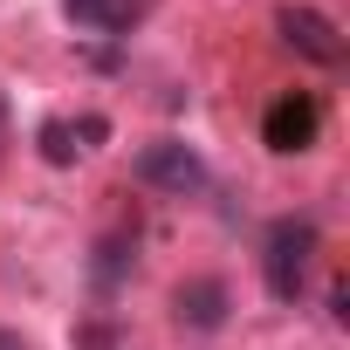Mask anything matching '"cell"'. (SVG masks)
<instances>
[{
    "mask_svg": "<svg viewBox=\"0 0 350 350\" xmlns=\"http://www.w3.org/2000/svg\"><path fill=\"white\" fill-rule=\"evenodd\" d=\"M275 35L302 55V62H316V69H343V55H350V42H343V28L323 14V8H302V0H288V8H275Z\"/></svg>",
    "mask_w": 350,
    "mask_h": 350,
    "instance_id": "cell-4",
    "label": "cell"
},
{
    "mask_svg": "<svg viewBox=\"0 0 350 350\" xmlns=\"http://www.w3.org/2000/svg\"><path fill=\"white\" fill-rule=\"evenodd\" d=\"M131 261H137V234H103V241H96V261H90V282L110 295V288L131 275Z\"/></svg>",
    "mask_w": 350,
    "mask_h": 350,
    "instance_id": "cell-8",
    "label": "cell"
},
{
    "mask_svg": "<svg viewBox=\"0 0 350 350\" xmlns=\"http://www.w3.org/2000/svg\"><path fill=\"white\" fill-rule=\"evenodd\" d=\"M62 14L90 35H131L137 14H144V0H62Z\"/></svg>",
    "mask_w": 350,
    "mask_h": 350,
    "instance_id": "cell-7",
    "label": "cell"
},
{
    "mask_svg": "<svg viewBox=\"0 0 350 350\" xmlns=\"http://www.w3.org/2000/svg\"><path fill=\"white\" fill-rule=\"evenodd\" d=\"M316 254H323V227H316L309 213H282V220L261 234V282H268V295H275V302H302Z\"/></svg>",
    "mask_w": 350,
    "mask_h": 350,
    "instance_id": "cell-1",
    "label": "cell"
},
{
    "mask_svg": "<svg viewBox=\"0 0 350 350\" xmlns=\"http://www.w3.org/2000/svg\"><path fill=\"white\" fill-rule=\"evenodd\" d=\"M131 179L144 193H165V200H193V193H206V158L186 137H151L131 158Z\"/></svg>",
    "mask_w": 350,
    "mask_h": 350,
    "instance_id": "cell-2",
    "label": "cell"
},
{
    "mask_svg": "<svg viewBox=\"0 0 350 350\" xmlns=\"http://www.w3.org/2000/svg\"><path fill=\"white\" fill-rule=\"evenodd\" d=\"M76 350H117V323H76Z\"/></svg>",
    "mask_w": 350,
    "mask_h": 350,
    "instance_id": "cell-9",
    "label": "cell"
},
{
    "mask_svg": "<svg viewBox=\"0 0 350 350\" xmlns=\"http://www.w3.org/2000/svg\"><path fill=\"white\" fill-rule=\"evenodd\" d=\"M316 137H323V103H316V90H282V96L261 110V144H268L275 158H302V151H316Z\"/></svg>",
    "mask_w": 350,
    "mask_h": 350,
    "instance_id": "cell-3",
    "label": "cell"
},
{
    "mask_svg": "<svg viewBox=\"0 0 350 350\" xmlns=\"http://www.w3.org/2000/svg\"><path fill=\"white\" fill-rule=\"evenodd\" d=\"M329 316L350 323V282H329Z\"/></svg>",
    "mask_w": 350,
    "mask_h": 350,
    "instance_id": "cell-10",
    "label": "cell"
},
{
    "mask_svg": "<svg viewBox=\"0 0 350 350\" xmlns=\"http://www.w3.org/2000/svg\"><path fill=\"white\" fill-rule=\"evenodd\" d=\"M0 350H28V336L21 329H0Z\"/></svg>",
    "mask_w": 350,
    "mask_h": 350,
    "instance_id": "cell-11",
    "label": "cell"
},
{
    "mask_svg": "<svg viewBox=\"0 0 350 350\" xmlns=\"http://www.w3.org/2000/svg\"><path fill=\"white\" fill-rule=\"evenodd\" d=\"M172 316H179L186 329H227L234 316V288L220 275H186L179 288H172Z\"/></svg>",
    "mask_w": 350,
    "mask_h": 350,
    "instance_id": "cell-6",
    "label": "cell"
},
{
    "mask_svg": "<svg viewBox=\"0 0 350 350\" xmlns=\"http://www.w3.org/2000/svg\"><path fill=\"white\" fill-rule=\"evenodd\" d=\"M103 137H110V117H103V110H83V117H42V124H35L42 165H76V158H90Z\"/></svg>",
    "mask_w": 350,
    "mask_h": 350,
    "instance_id": "cell-5",
    "label": "cell"
},
{
    "mask_svg": "<svg viewBox=\"0 0 350 350\" xmlns=\"http://www.w3.org/2000/svg\"><path fill=\"white\" fill-rule=\"evenodd\" d=\"M0 144H8V103H0Z\"/></svg>",
    "mask_w": 350,
    "mask_h": 350,
    "instance_id": "cell-12",
    "label": "cell"
}]
</instances>
